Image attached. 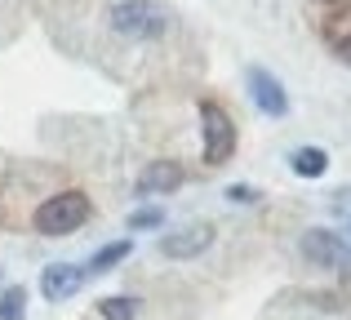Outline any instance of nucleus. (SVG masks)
I'll return each mask as SVG.
<instances>
[{"label":"nucleus","instance_id":"f257e3e1","mask_svg":"<svg viewBox=\"0 0 351 320\" xmlns=\"http://www.w3.org/2000/svg\"><path fill=\"white\" fill-rule=\"evenodd\" d=\"M112 27L129 40H156L169 27V9L160 0H120L112 9Z\"/></svg>","mask_w":351,"mask_h":320},{"label":"nucleus","instance_id":"f03ea898","mask_svg":"<svg viewBox=\"0 0 351 320\" xmlns=\"http://www.w3.org/2000/svg\"><path fill=\"white\" fill-rule=\"evenodd\" d=\"M89 218V196L85 191H62V196H49L40 209H36V232L40 236H67L76 227H85Z\"/></svg>","mask_w":351,"mask_h":320},{"label":"nucleus","instance_id":"7ed1b4c3","mask_svg":"<svg viewBox=\"0 0 351 320\" xmlns=\"http://www.w3.org/2000/svg\"><path fill=\"white\" fill-rule=\"evenodd\" d=\"M200 134H205V164H227L236 151V125L218 103H200Z\"/></svg>","mask_w":351,"mask_h":320},{"label":"nucleus","instance_id":"20e7f679","mask_svg":"<svg viewBox=\"0 0 351 320\" xmlns=\"http://www.w3.org/2000/svg\"><path fill=\"white\" fill-rule=\"evenodd\" d=\"M302 258L311 262V267H325V271H334V267H343L347 262V241L338 232H325V227H311L307 236H302Z\"/></svg>","mask_w":351,"mask_h":320},{"label":"nucleus","instance_id":"39448f33","mask_svg":"<svg viewBox=\"0 0 351 320\" xmlns=\"http://www.w3.org/2000/svg\"><path fill=\"white\" fill-rule=\"evenodd\" d=\"M245 85H249V98H254V107H258L263 116H285V112H289V98H285L280 80H276L271 71L249 67V71H245Z\"/></svg>","mask_w":351,"mask_h":320},{"label":"nucleus","instance_id":"423d86ee","mask_svg":"<svg viewBox=\"0 0 351 320\" xmlns=\"http://www.w3.org/2000/svg\"><path fill=\"white\" fill-rule=\"evenodd\" d=\"M209 245H214V227L209 223H191V227H182V232L160 236L165 258H196V254H205Z\"/></svg>","mask_w":351,"mask_h":320},{"label":"nucleus","instance_id":"0eeeda50","mask_svg":"<svg viewBox=\"0 0 351 320\" xmlns=\"http://www.w3.org/2000/svg\"><path fill=\"white\" fill-rule=\"evenodd\" d=\"M80 285H85V267H76V262H53L40 276V294L49 303H62V298L80 294Z\"/></svg>","mask_w":351,"mask_h":320},{"label":"nucleus","instance_id":"6e6552de","mask_svg":"<svg viewBox=\"0 0 351 320\" xmlns=\"http://www.w3.org/2000/svg\"><path fill=\"white\" fill-rule=\"evenodd\" d=\"M182 182V164L173 160H152L143 173H138V191L143 196H156V191H173Z\"/></svg>","mask_w":351,"mask_h":320},{"label":"nucleus","instance_id":"1a4fd4ad","mask_svg":"<svg viewBox=\"0 0 351 320\" xmlns=\"http://www.w3.org/2000/svg\"><path fill=\"white\" fill-rule=\"evenodd\" d=\"M289 164H293V173H298V178H320V173L329 169V156L320 147H298L289 156Z\"/></svg>","mask_w":351,"mask_h":320},{"label":"nucleus","instance_id":"9d476101","mask_svg":"<svg viewBox=\"0 0 351 320\" xmlns=\"http://www.w3.org/2000/svg\"><path fill=\"white\" fill-rule=\"evenodd\" d=\"M129 249H134V245L129 241H116V245H103V249L94 254V262H89V271H94V276H103V271H112L116 262H125L129 258Z\"/></svg>","mask_w":351,"mask_h":320},{"label":"nucleus","instance_id":"9b49d317","mask_svg":"<svg viewBox=\"0 0 351 320\" xmlns=\"http://www.w3.org/2000/svg\"><path fill=\"white\" fill-rule=\"evenodd\" d=\"M23 312H27V289L9 285L0 294V320H23Z\"/></svg>","mask_w":351,"mask_h":320},{"label":"nucleus","instance_id":"f8f14e48","mask_svg":"<svg viewBox=\"0 0 351 320\" xmlns=\"http://www.w3.org/2000/svg\"><path fill=\"white\" fill-rule=\"evenodd\" d=\"M98 312H103V320H134L138 303H134V298H103Z\"/></svg>","mask_w":351,"mask_h":320},{"label":"nucleus","instance_id":"ddd939ff","mask_svg":"<svg viewBox=\"0 0 351 320\" xmlns=\"http://www.w3.org/2000/svg\"><path fill=\"white\" fill-rule=\"evenodd\" d=\"M160 223H165L160 209H134L129 214V232H147V227H160Z\"/></svg>","mask_w":351,"mask_h":320},{"label":"nucleus","instance_id":"4468645a","mask_svg":"<svg viewBox=\"0 0 351 320\" xmlns=\"http://www.w3.org/2000/svg\"><path fill=\"white\" fill-rule=\"evenodd\" d=\"M227 200H236V205H254L258 191H254V187H240V182H232V187H227Z\"/></svg>","mask_w":351,"mask_h":320},{"label":"nucleus","instance_id":"2eb2a0df","mask_svg":"<svg viewBox=\"0 0 351 320\" xmlns=\"http://www.w3.org/2000/svg\"><path fill=\"white\" fill-rule=\"evenodd\" d=\"M343 58H347V62H351V45H343Z\"/></svg>","mask_w":351,"mask_h":320}]
</instances>
